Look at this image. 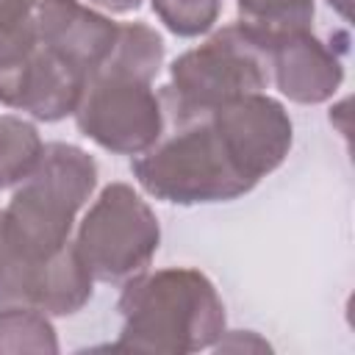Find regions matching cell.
<instances>
[{"label":"cell","instance_id":"13","mask_svg":"<svg viewBox=\"0 0 355 355\" xmlns=\"http://www.w3.org/2000/svg\"><path fill=\"white\" fill-rule=\"evenodd\" d=\"M44 141L33 122L3 114L0 116V191L17 186L36 166Z\"/></svg>","mask_w":355,"mask_h":355},{"label":"cell","instance_id":"1","mask_svg":"<svg viewBox=\"0 0 355 355\" xmlns=\"http://www.w3.org/2000/svg\"><path fill=\"white\" fill-rule=\"evenodd\" d=\"M116 308L122 330L114 349L189 355L214 347L225 333L222 297L208 275L191 266L133 275Z\"/></svg>","mask_w":355,"mask_h":355},{"label":"cell","instance_id":"14","mask_svg":"<svg viewBox=\"0 0 355 355\" xmlns=\"http://www.w3.org/2000/svg\"><path fill=\"white\" fill-rule=\"evenodd\" d=\"M241 22L255 28L266 42L280 33L308 31L313 22V0H236Z\"/></svg>","mask_w":355,"mask_h":355},{"label":"cell","instance_id":"9","mask_svg":"<svg viewBox=\"0 0 355 355\" xmlns=\"http://www.w3.org/2000/svg\"><path fill=\"white\" fill-rule=\"evenodd\" d=\"M211 114L225 130L239 161L255 180L266 178L286 161L294 141V125L283 103H277L275 97L255 92L225 103Z\"/></svg>","mask_w":355,"mask_h":355},{"label":"cell","instance_id":"2","mask_svg":"<svg viewBox=\"0 0 355 355\" xmlns=\"http://www.w3.org/2000/svg\"><path fill=\"white\" fill-rule=\"evenodd\" d=\"M164 122L161 139L130 164L136 183L150 197L202 205L244 197L258 186L211 111Z\"/></svg>","mask_w":355,"mask_h":355},{"label":"cell","instance_id":"17","mask_svg":"<svg viewBox=\"0 0 355 355\" xmlns=\"http://www.w3.org/2000/svg\"><path fill=\"white\" fill-rule=\"evenodd\" d=\"M89 3H94L105 11H114V14H130L141 6V0H89Z\"/></svg>","mask_w":355,"mask_h":355},{"label":"cell","instance_id":"12","mask_svg":"<svg viewBox=\"0 0 355 355\" xmlns=\"http://www.w3.org/2000/svg\"><path fill=\"white\" fill-rule=\"evenodd\" d=\"M0 352L3 355H55L58 336L50 316L31 305L0 308Z\"/></svg>","mask_w":355,"mask_h":355},{"label":"cell","instance_id":"8","mask_svg":"<svg viewBox=\"0 0 355 355\" xmlns=\"http://www.w3.org/2000/svg\"><path fill=\"white\" fill-rule=\"evenodd\" d=\"M83 83L86 78L55 50L36 44L22 58L0 67V103L39 122H58L75 114Z\"/></svg>","mask_w":355,"mask_h":355},{"label":"cell","instance_id":"5","mask_svg":"<svg viewBox=\"0 0 355 355\" xmlns=\"http://www.w3.org/2000/svg\"><path fill=\"white\" fill-rule=\"evenodd\" d=\"M72 244L94 280L125 283L150 266L161 244V225L133 186L108 183L86 211Z\"/></svg>","mask_w":355,"mask_h":355},{"label":"cell","instance_id":"11","mask_svg":"<svg viewBox=\"0 0 355 355\" xmlns=\"http://www.w3.org/2000/svg\"><path fill=\"white\" fill-rule=\"evenodd\" d=\"M164 64V39L144 22H125L116 28V42L108 58L94 72L125 75L133 80L153 83Z\"/></svg>","mask_w":355,"mask_h":355},{"label":"cell","instance_id":"3","mask_svg":"<svg viewBox=\"0 0 355 355\" xmlns=\"http://www.w3.org/2000/svg\"><path fill=\"white\" fill-rule=\"evenodd\" d=\"M94 189V158L75 144L50 141L28 178L14 186L0 214V230L22 258L44 266L69 244L75 216Z\"/></svg>","mask_w":355,"mask_h":355},{"label":"cell","instance_id":"7","mask_svg":"<svg viewBox=\"0 0 355 355\" xmlns=\"http://www.w3.org/2000/svg\"><path fill=\"white\" fill-rule=\"evenodd\" d=\"M92 286L94 277L72 241L39 266L22 258L0 230V308L31 305L47 316H72L92 300Z\"/></svg>","mask_w":355,"mask_h":355},{"label":"cell","instance_id":"4","mask_svg":"<svg viewBox=\"0 0 355 355\" xmlns=\"http://www.w3.org/2000/svg\"><path fill=\"white\" fill-rule=\"evenodd\" d=\"M269 80V42L239 19L208 36L200 47L178 55L158 100L164 119L194 116L263 92Z\"/></svg>","mask_w":355,"mask_h":355},{"label":"cell","instance_id":"15","mask_svg":"<svg viewBox=\"0 0 355 355\" xmlns=\"http://www.w3.org/2000/svg\"><path fill=\"white\" fill-rule=\"evenodd\" d=\"M153 11L166 25V31L191 39L214 28L222 11V0H153Z\"/></svg>","mask_w":355,"mask_h":355},{"label":"cell","instance_id":"6","mask_svg":"<svg viewBox=\"0 0 355 355\" xmlns=\"http://www.w3.org/2000/svg\"><path fill=\"white\" fill-rule=\"evenodd\" d=\"M78 130L116 155H141L164 133V108L153 83L92 72L75 108Z\"/></svg>","mask_w":355,"mask_h":355},{"label":"cell","instance_id":"16","mask_svg":"<svg viewBox=\"0 0 355 355\" xmlns=\"http://www.w3.org/2000/svg\"><path fill=\"white\" fill-rule=\"evenodd\" d=\"M214 349H227V352H239V349H252V352H269L272 347L252 330H233V333H222L219 341L214 344Z\"/></svg>","mask_w":355,"mask_h":355},{"label":"cell","instance_id":"10","mask_svg":"<svg viewBox=\"0 0 355 355\" xmlns=\"http://www.w3.org/2000/svg\"><path fill=\"white\" fill-rule=\"evenodd\" d=\"M344 50H333V42H319L311 28L280 33L269 42L272 80L288 100L300 105L327 103L344 80Z\"/></svg>","mask_w":355,"mask_h":355},{"label":"cell","instance_id":"18","mask_svg":"<svg viewBox=\"0 0 355 355\" xmlns=\"http://www.w3.org/2000/svg\"><path fill=\"white\" fill-rule=\"evenodd\" d=\"M330 3V8H336L344 19H349V14H352V0H327Z\"/></svg>","mask_w":355,"mask_h":355}]
</instances>
